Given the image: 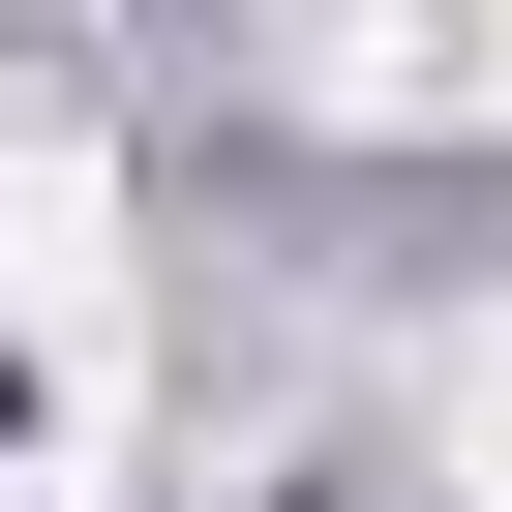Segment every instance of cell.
Segmentation results:
<instances>
[{
  "mask_svg": "<svg viewBox=\"0 0 512 512\" xmlns=\"http://www.w3.org/2000/svg\"><path fill=\"white\" fill-rule=\"evenodd\" d=\"M0 512H121V422L61 392V422H0Z\"/></svg>",
  "mask_w": 512,
  "mask_h": 512,
  "instance_id": "cell-1",
  "label": "cell"
},
{
  "mask_svg": "<svg viewBox=\"0 0 512 512\" xmlns=\"http://www.w3.org/2000/svg\"><path fill=\"white\" fill-rule=\"evenodd\" d=\"M452 121H512V31H452Z\"/></svg>",
  "mask_w": 512,
  "mask_h": 512,
  "instance_id": "cell-2",
  "label": "cell"
},
{
  "mask_svg": "<svg viewBox=\"0 0 512 512\" xmlns=\"http://www.w3.org/2000/svg\"><path fill=\"white\" fill-rule=\"evenodd\" d=\"M482 512H512V332H482Z\"/></svg>",
  "mask_w": 512,
  "mask_h": 512,
  "instance_id": "cell-3",
  "label": "cell"
}]
</instances>
